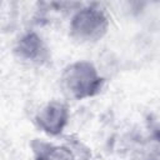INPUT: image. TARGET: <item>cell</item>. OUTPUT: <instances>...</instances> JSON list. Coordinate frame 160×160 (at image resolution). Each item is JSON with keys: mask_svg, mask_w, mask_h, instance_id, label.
<instances>
[{"mask_svg": "<svg viewBox=\"0 0 160 160\" xmlns=\"http://www.w3.org/2000/svg\"><path fill=\"white\" fill-rule=\"evenodd\" d=\"M102 78L99 76L92 64L78 61L69 65L61 76L64 90L74 99L82 100L96 95L102 86Z\"/></svg>", "mask_w": 160, "mask_h": 160, "instance_id": "6da1fadb", "label": "cell"}, {"mask_svg": "<svg viewBox=\"0 0 160 160\" xmlns=\"http://www.w3.org/2000/svg\"><path fill=\"white\" fill-rule=\"evenodd\" d=\"M108 26L109 21L100 9L85 8L72 18L70 32L79 41H98L105 35Z\"/></svg>", "mask_w": 160, "mask_h": 160, "instance_id": "7a4b0ae2", "label": "cell"}, {"mask_svg": "<svg viewBox=\"0 0 160 160\" xmlns=\"http://www.w3.org/2000/svg\"><path fill=\"white\" fill-rule=\"evenodd\" d=\"M68 118V108L59 101H51L36 115V122L42 131L50 135H59L65 128Z\"/></svg>", "mask_w": 160, "mask_h": 160, "instance_id": "3957f363", "label": "cell"}, {"mask_svg": "<svg viewBox=\"0 0 160 160\" xmlns=\"http://www.w3.org/2000/svg\"><path fill=\"white\" fill-rule=\"evenodd\" d=\"M15 52L21 60L39 64L44 62L48 58L46 48L42 40L35 32H30L22 36L15 48Z\"/></svg>", "mask_w": 160, "mask_h": 160, "instance_id": "277c9868", "label": "cell"}, {"mask_svg": "<svg viewBox=\"0 0 160 160\" xmlns=\"http://www.w3.org/2000/svg\"><path fill=\"white\" fill-rule=\"evenodd\" d=\"M31 148L35 154V160H74L72 152L65 146H55L34 140Z\"/></svg>", "mask_w": 160, "mask_h": 160, "instance_id": "5b68a950", "label": "cell"}]
</instances>
